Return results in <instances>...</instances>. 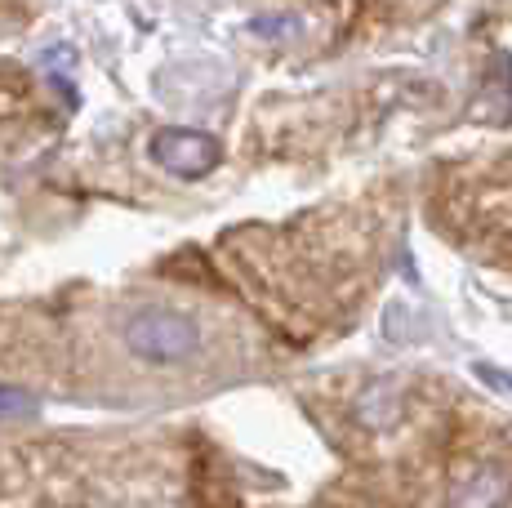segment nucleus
<instances>
[{
    "label": "nucleus",
    "mask_w": 512,
    "mask_h": 508,
    "mask_svg": "<svg viewBox=\"0 0 512 508\" xmlns=\"http://www.w3.org/2000/svg\"><path fill=\"white\" fill-rule=\"evenodd\" d=\"M125 348L143 361H156V366H174L201 348V326L183 312L147 308L125 326Z\"/></svg>",
    "instance_id": "nucleus-1"
},
{
    "label": "nucleus",
    "mask_w": 512,
    "mask_h": 508,
    "mask_svg": "<svg viewBox=\"0 0 512 508\" xmlns=\"http://www.w3.org/2000/svg\"><path fill=\"white\" fill-rule=\"evenodd\" d=\"M250 32L281 41V36H294V32H299V18H294V14H259V18H250Z\"/></svg>",
    "instance_id": "nucleus-4"
},
{
    "label": "nucleus",
    "mask_w": 512,
    "mask_h": 508,
    "mask_svg": "<svg viewBox=\"0 0 512 508\" xmlns=\"http://www.w3.org/2000/svg\"><path fill=\"white\" fill-rule=\"evenodd\" d=\"M477 370V379H486L490 388H504V393H512V379L504 375V370H490V366H472Z\"/></svg>",
    "instance_id": "nucleus-6"
},
{
    "label": "nucleus",
    "mask_w": 512,
    "mask_h": 508,
    "mask_svg": "<svg viewBox=\"0 0 512 508\" xmlns=\"http://www.w3.org/2000/svg\"><path fill=\"white\" fill-rule=\"evenodd\" d=\"M512 500V468L499 459H486L472 473H464L450 486L446 508H504Z\"/></svg>",
    "instance_id": "nucleus-3"
},
{
    "label": "nucleus",
    "mask_w": 512,
    "mask_h": 508,
    "mask_svg": "<svg viewBox=\"0 0 512 508\" xmlns=\"http://www.w3.org/2000/svg\"><path fill=\"white\" fill-rule=\"evenodd\" d=\"M152 161L161 170L179 174V179H201L214 165L223 161V148L214 134L205 130H187V125H170V130L152 134Z\"/></svg>",
    "instance_id": "nucleus-2"
},
{
    "label": "nucleus",
    "mask_w": 512,
    "mask_h": 508,
    "mask_svg": "<svg viewBox=\"0 0 512 508\" xmlns=\"http://www.w3.org/2000/svg\"><path fill=\"white\" fill-rule=\"evenodd\" d=\"M36 406L27 393H18V388H0V415H36Z\"/></svg>",
    "instance_id": "nucleus-5"
}]
</instances>
